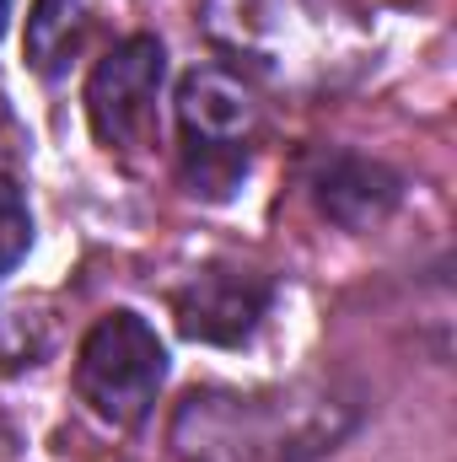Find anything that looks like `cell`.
I'll return each mask as SVG.
<instances>
[{
	"label": "cell",
	"instance_id": "cell-9",
	"mask_svg": "<svg viewBox=\"0 0 457 462\" xmlns=\"http://www.w3.org/2000/svg\"><path fill=\"white\" fill-rule=\"evenodd\" d=\"M33 247V210L27 194L16 189V178H0V280L27 258Z\"/></svg>",
	"mask_w": 457,
	"mask_h": 462
},
{
	"label": "cell",
	"instance_id": "cell-2",
	"mask_svg": "<svg viewBox=\"0 0 457 462\" xmlns=\"http://www.w3.org/2000/svg\"><path fill=\"white\" fill-rule=\"evenodd\" d=\"M355 420L360 403L334 387H194L173 414V452L183 462H312L334 452Z\"/></svg>",
	"mask_w": 457,
	"mask_h": 462
},
{
	"label": "cell",
	"instance_id": "cell-3",
	"mask_svg": "<svg viewBox=\"0 0 457 462\" xmlns=\"http://www.w3.org/2000/svg\"><path fill=\"white\" fill-rule=\"evenodd\" d=\"M178 172L183 189L205 205H227L237 199L247 167H253V145L264 129V108L253 97V87L227 70V65H194L178 81Z\"/></svg>",
	"mask_w": 457,
	"mask_h": 462
},
{
	"label": "cell",
	"instance_id": "cell-4",
	"mask_svg": "<svg viewBox=\"0 0 457 462\" xmlns=\"http://www.w3.org/2000/svg\"><path fill=\"white\" fill-rule=\"evenodd\" d=\"M162 382H167V345L140 312L118 307L87 328V339L76 349V398L103 425L114 430L145 425Z\"/></svg>",
	"mask_w": 457,
	"mask_h": 462
},
{
	"label": "cell",
	"instance_id": "cell-1",
	"mask_svg": "<svg viewBox=\"0 0 457 462\" xmlns=\"http://www.w3.org/2000/svg\"><path fill=\"white\" fill-rule=\"evenodd\" d=\"M200 32L280 92H334L371 54L350 0H200Z\"/></svg>",
	"mask_w": 457,
	"mask_h": 462
},
{
	"label": "cell",
	"instance_id": "cell-7",
	"mask_svg": "<svg viewBox=\"0 0 457 462\" xmlns=\"http://www.w3.org/2000/svg\"><path fill=\"white\" fill-rule=\"evenodd\" d=\"M307 183H312L318 210L344 231L382 226L398 210V199H404V178L387 162L360 156V151H329V156H318V167H312Z\"/></svg>",
	"mask_w": 457,
	"mask_h": 462
},
{
	"label": "cell",
	"instance_id": "cell-5",
	"mask_svg": "<svg viewBox=\"0 0 457 462\" xmlns=\"http://www.w3.org/2000/svg\"><path fill=\"white\" fill-rule=\"evenodd\" d=\"M162 81H167V49L162 38L151 32H129L124 43H114L92 76H87V124L98 134V145L118 156V162H135L162 118H156V103H162Z\"/></svg>",
	"mask_w": 457,
	"mask_h": 462
},
{
	"label": "cell",
	"instance_id": "cell-10",
	"mask_svg": "<svg viewBox=\"0 0 457 462\" xmlns=\"http://www.w3.org/2000/svg\"><path fill=\"white\" fill-rule=\"evenodd\" d=\"M5 22H11V0H0V32H5Z\"/></svg>",
	"mask_w": 457,
	"mask_h": 462
},
{
	"label": "cell",
	"instance_id": "cell-6",
	"mask_svg": "<svg viewBox=\"0 0 457 462\" xmlns=\"http://www.w3.org/2000/svg\"><path fill=\"white\" fill-rule=\"evenodd\" d=\"M269 301H275V285H269L258 269H242V263H205V269H194V274L173 291V318H178V334L194 339V345L237 349L258 334Z\"/></svg>",
	"mask_w": 457,
	"mask_h": 462
},
{
	"label": "cell",
	"instance_id": "cell-8",
	"mask_svg": "<svg viewBox=\"0 0 457 462\" xmlns=\"http://www.w3.org/2000/svg\"><path fill=\"white\" fill-rule=\"evenodd\" d=\"M92 27V0H33L27 11V38L22 54L43 81H60L70 70V60L81 54Z\"/></svg>",
	"mask_w": 457,
	"mask_h": 462
}]
</instances>
